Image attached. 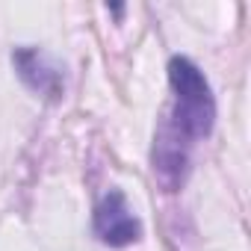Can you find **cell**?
Returning <instances> with one entry per match:
<instances>
[{
  "label": "cell",
  "instance_id": "cell-1",
  "mask_svg": "<svg viewBox=\"0 0 251 251\" xmlns=\"http://www.w3.org/2000/svg\"><path fill=\"white\" fill-rule=\"evenodd\" d=\"M169 83L175 92V109L166 121L189 142L210 136L216 124V100L201 68L186 56H172Z\"/></svg>",
  "mask_w": 251,
  "mask_h": 251
},
{
  "label": "cell",
  "instance_id": "cell-2",
  "mask_svg": "<svg viewBox=\"0 0 251 251\" xmlns=\"http://www.w3.org/2000/svg\"><path fill=\"white\" fill-rule=\"evenodd\" d=\"M95 233L112 248H124L142 236V225L133 216L121 189H109L95 207Z\"/></svg>",
  "mask_w": 251,
  "mask_h": 251
},
{
  "label": "cell",
  "instance_id": "cell-3",
  "mask_svg": "<svg viewBox=\"0 0 251 251\" xmlns=\"http://www.w3.org/2000/svg\"><path fill=\"white\" fill-rule=\"evenodd\" d=\"M189 145L192 142L183 139L169 121L160 124L157 139H154L151 163H154V177L166 192H177L183 186L186 172H189Z\"/></svg>",
  "mask_w": 251,
  "mask_h": 251
},
{
  "label": "cell",
  "instance_id": "cell-4",
  "mask_svg": "<svg viewBox=\"0 0 251 251\" xmlns=\"http://www.w3.org/2000/svg\"><path fill=\"white\" fill-rule=\"evenodd\" d=\"M12 62L18 68V77L39 95L59 98L62 95V68L39 48H18L12 53Z\"/></svg>",
  "mask_w": 251,
  "mask_h": 251
}]
</instances>
